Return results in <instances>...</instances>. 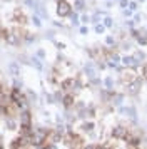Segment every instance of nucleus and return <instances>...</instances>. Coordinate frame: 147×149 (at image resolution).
Segmentation results:
<instances>
[{
  "instance_id": "obj_1",
  "label": "nucleus",
  "mask_w": 147,
  "mask_h": 149,
  "mask_svg": "<svg viewBox=\"0 0 147 149\" xmlns=\"http://www.w3.org/2000/svg\"><path fill=\"white\" fill-rule=\"evenodd\" d=\"M59 14L60 15L69 14V3H67V2H59Z\"/></svg>"
}]
</instances>
